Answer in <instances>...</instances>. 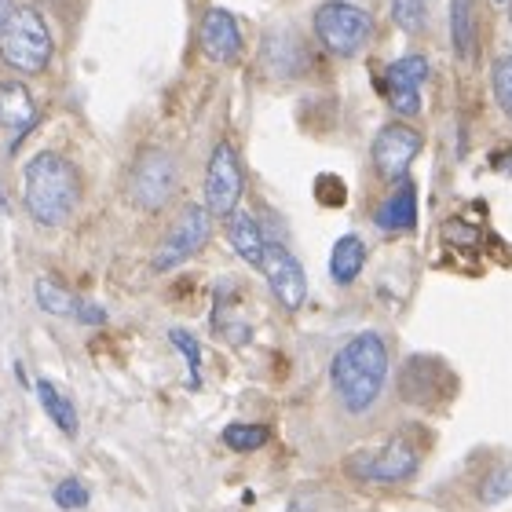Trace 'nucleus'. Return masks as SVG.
Instances as JSON below:
<instances>
[{"label":"nucleus","instance_id":"obj_1","mask_svg":"<svg viewBox=\"0 0 512 512\" xmlns=\"http://www.w3.org/2000/svg\"><path fill=\"white\" fill-rule=\"evenodd\" d=\"M333 392L348 414H366L381 399L388 381V344L381 333H355L330 363Z\"/></svg>","mask_w":512,"mask_h":512},{"label":"nucleus","instance_id":"obj_2","mask_svg":"<svg viewBox=\"0 0 512 512\" xmlns=\"http://www.w3.org/2000/svg\"><path fill=\"white\" fill-rule=\"evenodd\" d=\"M22 202L41 227H63L81 205V172L70 158L41 150L22 172Z\"/></svg>","mask_w":512,"mask_h":512},{"label":"nucleus","instance_id":"obj_3","mask_svg":"<svg viewBox=\"0 0 512 512\" xmlns=\"http://www.w3.org/2000/svg\"><path fill=\"white\" fill-rule=\"evenodd\" d=\"M0 59L19 74H44L52 63V33L37 8H15L0 30Z\"/></svg>","mask_w":512,"mask_h":512},{"label":"nucleus","instance_id":"obj_4","mask_svg":"<svg viewBox=\"0 0 512 512\" xmlns=\"http://www.w3.org/2000/svg\"><path fill=\"white\" fill-rule=\"evenodd\" d=\"M315 33L330 55L352 59L374 37V15L348 4V0H326L315 8Z\"/></svg>","mask_w":512,"mask_h":512},{"label":"nucleus","instance_id":"obj_5","mask_svg":"<svg viewBox=\"0 0 512 512\" xmlns=\"http://www.w3.org/2000/svg\"><path fill=\"white\" fill-rule=\"evenodd\" d=\"M176 180H180V172H176V161H172L169 150L147 147L136 158L132 172H128V198L139 209L158 213L161 205L172 198V191H176Z\"/></svg>","mask_w":512,"mask_h":512},{"label":"nucleus","instance_id":"obj_6","mask_svg":"<svg viewBox=\"0 0 512 512\" xmlns=\"http://www.w3.org/2000/svg\"><path fill=\"white\" fill-rule=\"evenodd\" d=\"M242 187H246L242 161H238L235 147L224 139V143L213 147L209 165H205V209L227 220L238 209V202H242Z\"/></svg>","mask_w":512,"mask_h":512},{"label":"nucleus","instance_id":"obj_7","mask_svg":"<svg viewBox=\"0 0 512 512\" xmlns=\"http://www.w3.org/2000/svg\"><path fill=\"white\" fill-rule=\"evenodd\" d=\"M209 235H213V213L205 205H187L154 253V271H172L183 260H191L209 242Z\"/></svg>","mask_w":512,"mask_h":512},{"label":"nucleus","instance_id":"obj_8","mask_svg":"<svg viewBox=\"0 0 512 512\" xmlns=\"http://www.w3.org/2000/svg\"><path fill=\"white\" fill-rule=\"evenodd\" d=\"M421 147H425V139H421L417 128L399 125V121H395V125H384L374 136V147H370L377 176L388 183L406 180V172H410L414 158L421 154Z\"/></svg>","mask_w":512,"mask_h":512},{"label":"nucleus","instance_id":"obj_9","mask_svg":"<svg viewBox=\"0 0 512 512\" xmlns=\"http://www.w3.org/2000/svg\"><path fill=\"white\" fill-rule=\"evenodd\" d=\"M348 472L366 483H403L417 472V450L403 439H392L384 447L348 458Z\"/></svg>","mask_w":512,"mask_h":512},{"label":"nucleus","instance_id":"obj_10","mask_svg":"<svg viewBox=\"0 0 512 512\" xmlns=\"http://www.w3.org/2000/svg\"><path fill=\"white\" fill-rule=\"evenodd\" d=\"M260 271H264L267 286H271V293H275V300L282 308L286 311L304 308V300H308V275H304L300 260L282 242H267Z\"/></svg>","mask_w":512,"mask_h":512},{"label":"nucleus","instance_id":"obj_11","mask_svg":"<svg viewBox=\"0 0 512 512\" xmlns=\"http://www.w3.org/2000/svg\"><path fill=\"white\" fill-rule=\"evenodd\" d=\"M198 41H202V52L209 55L213 63H235L238 52H242V30H238V19L224 8H209L202 15Z\"/></svg>","mask_w":512,"mask_h":512},{"label":"nucleus","instance_id":"obj_12","mask_svg":"<svg viewBox=\"0 0 512 512\" xmlns=\"http://www.w3.org/2000/svg\"><path fill=\"white\" fill-rule=\"evenodd\" d=\"M37 121V103L30 88L22 81H0V128H8L11 136H26Z\"/></svg>","mask_w":512,"mask_h":512},{"label":"nucleus","instance_id":"obj_13","mask_svg":"<svg viewBox=\"0 0 512 512\" xmlns=\"http://www.w3.org/2000/svg\"><path fill=\"white\" fill-rule=\"evenodd\" d=\"M374 224L381 231H414L417 224V187L410 180H399L388 198L381 202V209L374 213Z\"/></svg>","mask_w":512,"mask_h":512},{"label":"nucleus","instance_id":"obj_14","mask_svg":"<svg viewBox=\"0 0 512 512\" xmlns=\"http://www.w3.org/2000/svg\"><path fill=\"white\" fill-rule=\"evenodd\" d=\"M450 44L461 63L476 59L480 48V19H476V4L472 0H450Z\"/></svg>","mask_w":512,"mask_h":512},{"label":"nucleus","instance_id":"obj_15","mask_svg":"<svg viewBox=\"0 0 512 512\" xmlns=\"http://www.w3.org/2000/svg\"><path fill=\"white\" fill-rule=\"evenodd\" d=\"M227 242H231V249H235L246 264L260 267L267 238H264V231H260V224H256L253 216L242 213V209H235V213L227 216Z\"/></svg>","mask_w":512,"mask_h":512},{"label":"nucleus","instance_id":"obj_16","mask_svg":"<svg viewBox=\"0 0 512 512\" xmlns=\"http://www.w3.org/2000/svg\"><path fill=\"white\" fill-rule=\"evenodd\" d=\"M366 267V242L359 235H341L330 253V278L337 286H352Z\"/></svg>","mask_w":512,"mask_h":512},{"label":"nucleus","instance_id":"obj_17","mask_svg":"<svg viewBox=\"0 0 512 512\" xmlns=\"http://www.w3.org/2000/svg\"><path fill=\"white\" fill-rule=\"evenodd\" d=\"M37 399H41V406H44V414L52 417V425L63 432V436H70L74 439L77 432H81V417H77V406L66 399L59 388H55L52 381H37Z\"/></svg>","mask_w":512,"mask_h":512},{"label":"nucleus","instance_id":"obj_18","mask_svg":"<svg viewBox=\"0 0 512 512\" xmlns=\"http://www.w3.org/2000/svg\"><path fill=\"white\" fill-rule=\"evenodd\" d=\"M33 297H37V308L44 315H55V319H74L77 315V297L63 282H55V278L41 275L33 282Z\"/></svg>","mask_w":512,"mask_h":512},{"label":"nucleus","instance_id":"obj_19","mask_svg":"<svg viewBox=\"0 0 512 512\" xmlns=\"http://www.w3.org/2000/svg\"><path fill=\"white\" fill-rule=\"evenodd\" d=\"M428 77V59L425 55H403V59H395L388 66V74H384V92H399V88H410V92H421Z\"/></svg>","mask_w":512,"mask_h":512},{"label":"nucleus","instance_id":"obj_20","mask_svg":"<svg viewBox=\"0 0 512 512\" xmlns=\"http://www.w3.org/2000/svg\"><path fill=\"white\" fill-rule=\"evenodd\" d=\"M224 447L235 450V454H253V450H260L271 439V432H267L264 425H253V421H235V425L224 428Z\"/></svg>","mask_w":512,"mask_h":512},{"label":"nucleus","instance_id":"obj_21","mask_svg":"<svg viewBox=\"0 0 512 512\" xmlns=\"http://www.w3.org/2000/svg\"><path fill=\"white\" fill-rule=\"evenodd\" d=\"M491 88L502 114L512 121V55H498L491 66Z\"/></svg>","mask_w":512,"mask_h":512},{"label":"nucleus","instance_id":"obj_22","mask_svg":"<svg viewBox=\"0 0 512 512\" xmlns=\"http://www.w3.org/2000/svg\"><path fill=\"white\" fill-rule=\"evenodd\" d=\"M169 341L176 344V348L183 352V359H187L191 388H202V344H198V337L187 330H169Z\"/></svg>","mask_w":512,"mask_h":512},{"label":"nucleus","instance_id":"obj_23","mask_svg":"<svg viewBox=\"0 0 512 512\" xmlns=\"http://www.w3.org/2000/svg\"><path fill=\"white\" fill-rule=\"evenodd\" d=\"M392 19L399 30L421 33L425 30V19H428L425 0H392Z\"/></svg>","mask_w":512,"mask_h":512},{"label":"nucleus","instance_id":"obj_24","mask_svg":"<svg viewBox=\"0 0 512 512\" xmlns=\"http://www.w3.org/2000/svg\"><path fill=\"white\" fill-rule=\"evenodd\" d=\"M52 502L59 505L63 512H77V509H85L88 505V487L77 476H66V480L55 483V491H52Z\"/></svg>","mask_w":512,"mask_h":512},{"label":"nucleus","instance_id":"obj_25","mask_svg":"<svg viewBox=\"0 0 512 512\" xmlns=\"http://www.w3.org/2000/svg\"><path fill=\"white\" fill-rule=\"evenodd\" d=\"M509 494H512V465H498V469L480 483V498L487 505H498V502H505Z\"/></svg>","mask_w":512,"mask_h":512},{"label":"nucleus","instance_id":"obj_26","mask_svg":"<svg viewBox=\"0 0 512 512\" xmlns=\"http://www.w3.org/2000/svg\"><path fill=\"white\" fill-rule=\"evenodd\" d=\"M384 99H388L395 114H403V118H414L417 110H421V92H410V88H399V92H384Z\"/></svg>","mask_w":512,"mask_h":512},{"label":"nucleus","instance_id":"obj_27","mask_svg":"<svg viewBox=\"0 0 512 512\" xmlns=\"http://www.w3.org/2000/svg\"><path fill=\"white\" fill-rule=\"evenodd\" d=\"M81 326H103L107 322V311L99 308V304H92V300H77V315H74Z\"/></svg>","mask_w":512,"mask_h":512},{"label":"nucleus","instance_id":"obj_28","mask_svg":"<svg viewBox=\"0 0 512 512\" xmlns=\"http://www.w3.org/2000/svg\"><path fill=\"white\" fill-rule=\"evenodd\" d=\"M11 15H15V0H0V30L8 26Z\"/></svg>","mask_w":512,"mask_h":512},{"label":"nucleus","instance_id":"obj_29","mask_svg":"<svg viewBox=\"0 0 512 512\" xmlns=\"http://www.w3.org/2000/svg\"><path fill=\"white\" fill-rule=\"evenodd\" d=\"M498 4H505V0H498Z\"/></svg>","mask_w":512,"mask_h":512}]
</instances>
